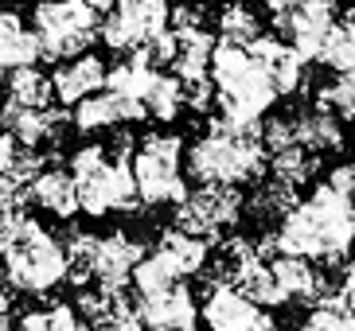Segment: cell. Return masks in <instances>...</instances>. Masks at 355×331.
I'll return each instance as SVG.
<instances>
[{
  "label": "cell",
  "mask_w": 355,
  "mask_h": 331,
  "mask_svg": "<svg viewBox=\"0 0 355 331\" xmlns=\"http://www.w3.org/2000/svg\"><path fill=\"white\" fill-rule=\"evenodd\" d=\"M270 152L261 145V121H227L211 117L207 129L184 148V176L196 184L246 187L266 176Z\"/></svg>",
  "instance_id": "6da1fadb"
},
{
  "label": "cell",
  "mask_w": 355,
  "mask_h": 331,
  "mask_svg": "<svg viewBox=\"0 0 355 331\" xmlns=\"http://www.w3.org/2000/svg\"><path fill=\"white\" fill-rule=\"evenodd\" d=\"M273 246H277V253H297V258L320 261V265H340L355 246V215L332 187L320 184L304 203L297 199L277 218Z\"/></svg>",
  "instance_id": "7a4b0ae2"
},
{
  "label": "cell",
  "mask_w": 355,
  "mask_h": 331,
  "mask_svg": "<svg viewBox=\"0 0 355 331\" xmlns=\"http://www.w3.org/2000/svg\"><path fill=\"white\" fill-rule=\"evenodd\" d=\"M74 191H78V211L90 218H110V215H133L141 207L137 184L129 172V160L110 156L105 145H78L71 152Z\"/></svg>",
  "instance_id": "3957f363"
},
{
  "label": "cell",
  "mask_w": 355,
  "mask_h": 331,
  "mask_svg": "<svg viewBox=\"0 0 355 331\" xmlns=\"http://www.w3.org/2000/svg\"><path fill=\"white\" fill-rule=\"evenodd\" d=\"M207 78L215 86V109L227 121H261L277 102V93L266 82V74L258 71V62L239 43L215 39Z\"/></svg>",
  "instance_id": "277c9868"
},
{
  "label": "cell",
  "mask_w": 355,
  "mask_h": 331,
  "mask_svg": "<svg viewBox=\"0 0 355 331\" xmlns=\"http://www.w3.org/2000/svg\"><path fill=\"white\" fill-rule=\"evenodd\" d=\"M4 280H8V289L28 292V296L55 292L67 280L63 238H55L51 230L43 222H35V218H24L20 234L4 249Z\"/></svg>",
  "instance_id": "5b68a950"
},
{
  "label": "cell",
  "mask_w": 355,
  "mask_h": 331,
  "mask_svg": "<svg viewBox=\"0 0 355 331\" xmlns=\"http://www.w3.org/2000/svg\"><path fill=\"white\" fill-rule=\"evenodd\" d=\"M129 172L137 184L141 207H176L188 195L184 176V136L180 133H148L137 141L129 156Z\"/></svg>",
  "instance_id": "8992f818"
},
{
  "label": "cell",
  "mask_w": 355,
  "mask_h": 331,
  "mask_svg": "<svg viewBox=\"0 0 355 331\" xmlns=\"http://www.w3.org/2000/svg\"><path fill=\"white\" fill-rule=\"evenodd\" d=\"M98 24H102V16L86 0H40L32 8V31L40 39V55L55 62L90 51L98 39Z\"/></svg>",
  "instance_id": "52a82bcc"
},
{
  "label": "cell",
  "mask_w": 355,
  "mask_h": 331,
  "mask_svg": "<svg viewBox=\"0 0 355 331\" xmlns=\"http://www.w3.org/2000/svg\"><path fill=\"white\" fill-rule=\"evenodd\" d=\"M242 203H246L242 187L199 184L196 191H188V195L176 203V211H172V226L188 230V234H196V238H203V242L215 246L219 238H227L230 230L239 226Z\"/></svg>",
  "instance_id": "ba28073f"
},
{
  "label": "cell",
  "mask_w": 355,
  "mask_h": 331,
  "mask_svg": "<svg viewBox=\"0 0 355 331\" xmlns=\"http://www.w3.org/2000/svg\"><path fill=\"white\" fill-rule=\"evenodd\" d=\"M168 20H172L168 0H117L98 24V39L110 51L129 55L145 47L148 39H157L160 31H168Z\"/></svg>",
  "instance_id": "9c48e42d"
},
{
  "label": "cell",
  "mask_w": 355,
  "mask_h": 331,
  "mask_svg": "<svg viewBox=\"0 0 355 331\" xmlns=\"http://www.w3.org/2000/svg\"><path fill=\"white\" fill-rule=\"evenodd\" d=\"M336 16H340L336 0H293L289 8H282L273 16V24H277L282 39L289 43L293 51L301 55L304 62H313L316 51H320V39L336 24Z\"/></svg>",
  "instance_id": "30bf717a"
},
{
  "label": "cell",
  "mask_w": 355,
  "mask_h": 331,
  "mask_svg": "<svg viewBox=\"0 0 355 331\" xmlns=\"http://www.w3.org/2000/svg\"><path fill=\"white\" fill-rule=\"evenodd\" d=\"M199 320L207 323V331H277L270 308H258L234 285H207Z\"/></svg>",
  "instance_id": "8fae6325"
},
{
  "label": "cell",
  "mask_w": 355,
  "mask_h": 331,
  "mask_svg": "<svg viewBox=\"0 0 355 331\" xmlns=\"http://www.w3.org/2000/svg\"><path fill=\"white\" fill-rule=\"evenodd\" d=\"M74 308L86 316L90 331H141V308H137V292H129V285H121V289L86 285V289H78Z\"/></svg>",
  "instance_id": "7c38bea8"
},
{
  "label": "cell",
  "mask_w": 355,
  "mask_h": 331,
  "mask_svg": "<svg viewBox=\"0 0 355 331\" xmlns=\"http://www.w3.org/2000/svg\"><path fill=\"white\" fill-rule=\"evenodd\" d=\"M148 249L141 238H133L129 230H110V234H98L94 242V265H90V285H102V289H121L133 277V265L145 258Z\"/></svg>",
  "instance_id": "4fadbf2b"
},
{
  "label": "cell",
  "mask_w": 355,
  "mask_h": 331,
  "mask_svg": "<svg viewBox=\"0 0 355 331\" xmlns=\"http://www.w3.org/2000/svg\"><path fill=\"white\" fill-rule=\"evenodd\" d=\"M0 125L4 133L16 141V145L28 148H43V145H59L71 125V114L67 109H55V105H43V109H28V105H0Z\"/></svg>",
  "instance_id": "5bb4252c"
},
{
  "label": "cell",
  "mask_w": 355,
  "mask_h": 331,
  "mask_svg": "<svg viewBox=\"0 0 355 331\" xmlns=\"http://www.w3.org/2000/svg\"><path fill=\"white\" fill-rule=\"evenodd\" d=\"M246 51L258 62V71L266 74V82L273 86L277 98H293L297 90H304V66H309V62L293 51L282 35H266V31H261Z\"/></svg>",
  "instance_id": "9a60e30c"
},
{
  "label": "cell",
  "mask_w": 355,
  "mask_h": 331,
  "mask_svg": "<svg viewBox=\"0 0 355 331\" xmlns=\"http://www.w3.org/2000/svg\"><path fill=\"white\" fill-rule=\"evenodd\" d=\"M137 308H141V331H176V328L199 323L196 292H191L184 280H172V285L160 289V292L137 296Z\"/></svg>",
  "instance_id": "2e32d148"
},
{
  "label": "cell",
  "mask_w": 355,
  "mask_h": 331,
  "mask_svg": "<svg viewBox=\"0 0 355 331\" xmlns=\"http://www.w3.org/2000/svg\"><path fill=\"white\" fill-rule=\"evenodd\" d=\"M133 121H145V105L114 90H98L78 105H71V125L78 133H110V129H121Z\"/></svg>",
  "instance_id": "e0dca14e"
},
{
  "label": "cell",
  "mask_w": 355,
  "mask_h": 331,
  "mask_svg": "<svg viewBox=\"0 0 355 331\" xmlns=\"http://www.w3.org/2000/svg\"><path fill=\"white\" fill-rule=\"evenodd\" d=\"M105 71H110V66H105L102 55H94V51H83V55L63 59L51 71V93H55V102H59V105H78L83 98L105 90Z\"/></svg>",
  "instance_id": "ac0fdd59"
},
{
  "label": "cell",
  "mask_w": 355,
  "mask_h": 331,
  "mask_svg": "<svg viewBox=\"0 0 355 331\" xmlns=\"http://www.w3.org/2000/svg\"><path fill=\"white\" fill-rule=\"evenodd\" d=\"M28 203L43 211V215L59 218V222H71L78 215V191H74V176L67 168H55V164H43L40 172L32 176L28 184Z\"/></svg>",
  "instance_id": "d6986e66"
},
{
  "label": "cell",
  "mask_w": 355,
  "mask_h": 331,
  "mask_svg": "<svg viewBox=\"0 0 355 331\" xmlns=\"http://www.w3.org/2000/svg\"><path fill=\"white\" fill-rule=\"evenodd\" d=\"M153 253H157L180 280H188V277H199V273H203V265H207V258H211V242L196 238V234H188V230H180V226H164L157 246H153Z\"/></svg>",
  "instance_id": "ffe728a7"
},
{
  "label": "cell",
  "mask_w": 355,
  "mask_h": 331,
  "mask_svg": "<svg viewBox=\"0 0 355 331\" xmlns=\"http://www.w3.org/2000/svg\"><path fill=\"white\" fill-rule=\"evenodd\" d=\"M289 121H293L297 145L309 148L313 156H328V152H340V148H344V121L332 117V114H324V109H316V105L293 109Z\"/></svg>",
  "instance_id": "44dd1931"
},
{
  "label": "cell",
  "mask_w": 355,
  "mask_h": 331,
  "mask_svg": "<svg viewBox=\"0 0 355 331\" xmlns=\"http://www.w3.org/2000/svg\"><path fill=\"white\" fill-rule=\"evenodd\" d=\"M40 39L35 31L20 20V12L0 8V71H16V66H32L40 62Z\"/></svg>",
  "instance_id": "7402d4cb"
},
{
  "label": "cell",
  "mask_w": 355,
  "mask_h": 331,
  "mask_svg": "<svg viewBox=\"0 0 355 331\" xmlns=\"http://www.w3.org/2000/svg\"><path fill=\"white\" fill-rule=\"evenodd\" d=\"M211 51H215V35L207 28H180L176 31V47H172V71L180 82L188 78H203L211 66Z\"/></svg>",
  "instance_id": "603a6c76"
},
{
  "label": "cell",
  "mask_w": 355,
  "mask_h": 331,
  "mask_svg": "<svg viewBox=\"0 0 355 331\" xmlns=\"http://www.w3.org/2000/svg\"><path fill=\"white\" fill-rule=\"evenodd\" d=\"M313 62H320L324 71H332V74L355 71V8L336 16V24L320 39V51H316Z\"/></svg>",
  "instance_id": "cb8c5ba5"
},
{
  "label": "cell",
  "mask_w": 355,
  "mask_h": 331,
  "mask_svg": "<svg viewBox=\"0 0 355 331\" xmlns=\"http://www.w3.org/2000/svg\"><path fill=\"white\" fill-rule=\"evenodd\" d=\"M153 78H157V66H153L141 51H129L121 62H114V71H105V90L141 102L145 90L153 86Z\"/></svg>",
  "instance_id": "d4e9b609"
},
{
  "label": "cell",
  "mask_w": 355,
  "mask_h": 331,
  "mask_svg": "<svg viewBox=\"0 0 355 331\" xmlns=\"http://www.w3.org/2000/svg\"><path fill=\"white\" fill-rule=\"evenodd\" d=\"M141 105H145V117H153V121H160V125L180 121V114L188 109V105H184V82H180L176 74L157 71V78H153V86L145 90Z\"/></svg>",
  "instance_id": "484cf974"
},
{
  "label": "cell",
  "mask_w": 355,
  "mask_h": 331,
  "mask_svg": "<svg viewBox=\"0 0 355 331\" xmlns=\"http://www.w3.org/2000/svg\"><path fill=\"white\" fill-rule=\"evenodd\" d=\"M293 203H297V187H289V184L270 176V179H258L254 195L242 203V215H250L254 222H277Z\"/></svg>",
  "instance_id": "4316f807"
},
{
  "label": "cell",
  "mask_w": 355,
  "mask_h": 331,
  "mask_svg": "<svg viewBox=\"0 0 355 331\" xmlns=\"http://www.w3.org/2000/svg\"><path fill=\"white\" fill-rule=\"evenodd\" d=\"M4 93H8L12 105H28V109H43V105H51V74H43L40 66H16L8 71L4 78Z\"/></svg>",
  "instance_id": "83f0119b"
},
{
  "label": "cell",
  "mask_w": 355,
  "mask_h": 331,
  "mask_svg": "<svg viewBox=\"0 0 355 331\" xmlns=\"http://www.w3.org/2000/svg\"><path fill=\"white\" fill-rule=\"evenodd\" d=\"M230 285H234L242 296H250L258 308H282V304H289V296L282 292V285H277V277H273V269H270V261H261V258L250 261Z\"/></svg>",
  "instance_id": "f1b7e54d"
},
{
  "label": "cell",
  "mask_w": 355,
  "mask_h": 331,
  "mask_svg": "<svg viewBox=\"0 0 355 331\" xmlns=\"http://www.w3.org/2000/svg\"><path fill=\"white\" fill-rule=\"evenodd\" d=\"M266 168H270L273 179H282V184H289V187L301 191V187L320 172V156H313L309 148H301V145H289V148L270 152V164Z\"/></svg>",
  "instance_id": "f546056e"
},
{
  "label": "cell",
  "mask_w": 355,
  "mask_h": 331,
  "mask_svg": "<svg viewBox=\"0 0 355 331\" xmlns=\"http://www.w3.org/2000/svg\"><path fill=\"white\" fill-rule=\"evenodd\" d=\"M258 35H261V20H258V12H254L250 4L230 0V4H223V8H219V35H215V39L250 47Z\"/></svg>",
  "instance_id": "4dcf8cb0"
},
{
  "label": "cell",
  "mask_w": 355,
  "mask_h": 331,
  "mask_svg": "<svg viewBox=\"0 0 355 331\" xmlns=\"http://www.w3.org/2000/svg\"><path fill=\"white\" fill-rule=\"evenodd\" d=\"M316 109L340 117V121H355V71H344L316 86Z\"/></svg>",
  "instance_id": "1f68e13d"
},
{
  "label": "cell",
  "mask_w": 355,
  "mask_h": 331,
  "mask_svg": "<svg viewBox=\"0 0 355 331\" xmlns=\"http://www.w3.org/2000/svg\"><path fill=\"white\" fill-rule=\"evenodd\" d=\"M352 312L340 308V301L336 304H320V308L309 312V320L301 323L297 331H352Z\"/></svg>",
  "instance_id": "d6a6232c"
},
{
  "label": "cell",
  "mask_w": 355,
  "mask_h": 331,
  "mask_svg": "<svg viewBox=\"0 0 355 331\" xmlns=\"http://www.w3.org/2000/svg\"><path fill=\"white\" fill-rule=\"evenodd\" d=\"M47 320H51V331H90V323H86V316L78 308H74L71 301H59L47 308Z\"/></svg>",
  "instance_id": "836d02e7"
},
{
  "label": "cell",
  "mask_w": 355,
  "mask_h": 331,
  "mask_svg": "<svg viewBox=\"0 0 355 331\" xmlns=\"http://www.w3.org/2000/svg\"><path fill=\"white\" fill-rule=\"evenodd\" d=\"M324 184L332 187L336 195L347 203V211L355 215V160H347V164H336V168H332V176L324 179Z\"/></svg>",
  "instance_id": "e575fe53"
},
{
  "label": "cell",
  "mask_w": 355,
  "mask_h": 331,
  "mask_svg": "<svg viewBox=\"0 0 355 331\" xmlns=\"http://www.w3.org/2000/svg\"><path fill=\"white\" fill-rule=\"evenodd\" d=\"M24 207H4L0 203V258H4V249L12 246V238L20 234V222H24Z\"/></svg>",
  "instance_id": "d590c367"
},
{
  "label": "cell",
  "mask_w": 355,
  "mask_h": 331,
  "mask_svg": "<svg viewBox=\"0 0 355 331\" xmlns=\"http://www.w3.org/2000/svg\"><path fill=\"white\" fill-rule=\"evenodd\" d=\"M336 296H340V308L355 316V258L347 261L344 277H340V285H336Z\"/></svg>",
  "instance_id": "8d00e7d4"
},
{
  "label": "cell",
  "mask_w": 355,
  "mask_h": 331,
  "mask_svg": "<svg viewBox=\"0 0 355 331\" xmlns=\"http://www.w3.org/2000/svg\"><path fill=\"white\" fill-rule=\"evenodd\" d=\"M12 331H51V320H47V308L24 312L20 320H12Z\"/></svg>",
  "instance_id": "74e56055"
},
{
  "label": "cell",
  "mask_w": 355,
  "mask_h": 331,
  "mask_svg": "<svg viewBox=\"0 0 355 331\" xmlns=\"http://www.w3.org/2000/svg\"><path fill=\"white\" fill-rule=\"evenodd\" d=\"M12 320H16L12 316V289H8V280L0 277V328L12 331Z\"/></svg>",
  "instance_id": "f35d334b"
},
{
  "label": "cell",
  "mask_w": 355,
  "mask_h": 331,
  "mask_svg": "<svg viewBox=\"0 0 355 331\" xmlns=\"http://www.w3.org/2000/svg\"><path fill=\"white\" fill-rule=\"evenodd\" d=\"M12 148H16V141H12V136L4 133V129H0V164L8 160V152H12Z\"/></svg>",
  "instance_id": "ab89813d"
},
{
  "label": "cell",
  "mask_w": 355,
  "mask_h": 331,
  "mask_svg": "<svg viewBox=\"0 0 355 331\" xmlns=\"http://www.w3.org/2000/svg\"><path fill=\"white\" fill-rule=\"evenodd\" d=\"M261 4H266V8H270L273 16H277V12H282V8H289L293 0H261Z\"/></svg>",
  "instance_id": "60d3db41"
},
{
  "label": "cell",
  "mask_w": 355,
  "mask_h": 331,
  "mask_svg": "<svg viewBox=\"0 0 355 331\" xmlns=\"http://www.w3.org/2000/svg\"><path fill=\"white\" fill-rule=\"evenodd\" d=\"M86 4H90V8H94V12H110V8H114V4H117V0H86Z\"/></svg>",
  "instance_id": "b9f144b4"
},
{
  "label": "cell",
  "mask_w": 355,
  "mask_h": 331,
  "mask_svg": "<svg viewBox=\"0 0 355 331\" xmlns=\"http://www.w3.org/2000/svg\"><path fill=\"white\" fill-rule=\"evenodd\" d=\"M176 331H199V323H191V328H176Z\"/></svg>",
  "instance_id": "7bdbcfd3"
},
{
  "label": "cell",
  "mask_w": 355,
  "mask_h": 331,
  "mask_svg": "<svg viewBox=\"0 0 355 331\" xmlns=\"http://www.w3.org/2000/svg\"><path fill=\"white\" fill-rule=\"evenodd\" d=\"M0 331H4V328H0Z\"/></svg>",
  "instance_id": "ee69618b"
}]
</instances>
